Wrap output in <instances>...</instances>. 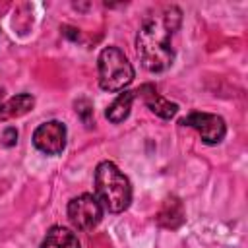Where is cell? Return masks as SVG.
Instances as JSON below:
<instances>
[{
  "label": "cell",
  "mask_w": 248,
  "mask_h": 248,
  "mask_svg": "<svg viewBox=\"0 0 248 248\" xmlns=\"http://www.w3.org/2000/svg\"><path fill=\"white\" fill-rule=\"evenodd\" d=\"M180 16L176 6H167L163 12L143 19L136 37V50L145 70L165 72L172 66L174 50L170 46V37L180 25Z\"/></svg>",
  "instance_id": "6da1fadb"
},
{
  "label": "cell",
  "mask_w": 248,
  "mask_h": 248,
  "mask_svg": "<svg viewBox=\"0 0 248 248\" xmlns=\"http://www.w3.org/2000/svg\"><path fill=\"white\" fill-rule=\"evenodd\" d=\"M95 198L110 213H122L132 202L130 180L110 161H101L95 169Z\"/></svg>",
  "instance_id": "7a4b0ae2"
},
{
  "label": "cell",
  "mask_w": 248,
  "mask_h": 248,
  "mask_svg": "<svg viewBox=\"0 0 248 248\" xmlns=\"http://www.w3.org/2000/svg\"><path fill=\"white\" fill-rule=\"evenodd\" d=\"M99 85L105 91H124L134 81V68L118 46H105L97 58Z\"/></svg>",
  "instance_id": "3957f363"
},
{
  "label": "cell",
  "mask_w": 248,
  "mask_h": 248,
  "mask_svg": "<svg viewBox=\"0 0 248 248\" xmlns=\"http://www.w3.org/2000/svg\"><path fill=\"white\" fill-rule=\"evenodd\" d=\"M103 217V205L93 194H81L68 203V219L78 231H91Z\"/></svg>",
  "instance_id": "277c9868"
},
{
  "label": "cell",
  "mask_w": 248,
  "mask_h": 248,
  "mask_svg": "<svg viewBox=\"0 0 248 248\" xmlns=\"http://www.w3.org/2000/svg\"><path fill=\"white\" fill-rule=\"evenodd\" d=\"M33 145L45 155H60L66 147V126L60 120H48L35 128Z\"/></svg>",
  "instance_id": "5b68a950"
},
{
  "label": "cell",
  "mask_w": 248,
  "mask_h": 248,
  "mask_svg": "<svg viewBox=\"0 0 248 248\" xmlns=\"http://www.w3.org/2000/svg\"><path fill=\"white\" fill-rule=\"evenodd\" d=\"M180 124L198 130V134L202 136V141L207 145L219 143L227 132L225 120L217 114H211V112H190L188 116H184L180 120Z\"/></svg>",
  "instance_id": "8992f818"
},
{
  "label": "cell",
  "mask_w": 248,
  "mask_h": 248,
  "mask_svg": "<svg viewBox=\"0 0 248 248\" xmlns=\"http://www.w3.org/2000/svg\"><path fill=\"white\" fill-rule=\"evenodd\" d=\"M136 95H141L143 97V101H145V105L149 107V110L151 112H155L157 116H161V118H172L176 112H178V105L176 103H170L169 99H165V97H161L157 91H155V87L153 85H141L138 91H134Z\"/></svg>",
  "instance_id": "52a82bcc"
},
{
  "label": "cell",
  "mask_w": 248,
  "mask_h": 248,
  "mask_svg": "<svg viewBox=\"0 0 248 248\" xmlns=\"http://www.w3.org/2000/svg\"><path fill=\"white\" fill-rule=\"evenodd\" d=\"M33 107H35V97L29 93H19L16 97H10L8 101H2V105H0V120L23 116Z\"/></svg>",
  "instance_id": "ba28073f"
},
{
  "label": "cell",
  "mask_w": 248,
  "mask_h": 248,
  "mask_svg": "<svg viewBox=\"0 0 248 248\" xmlns=\"http://www.w3.org/2000/svg\"><path fill=\"white\" fill-rule=\"evenodd\" d=\"M41 248H79V240L70 229L52 227L43 238Z\"/></svg>",
  "instance_id": "9c48e42d"
},
{
  "label": "cell",
  "mask_w": 248,
  "mask_h": 248,
  "mask_svg": "<svg viewBox=\"0 0 248 248\" xmlns=\"http://www.w3.org/2000/svg\"><path fill=\"white\" fill-rule=\"evenodd\" d=\"M134 97H136V93L134 91H122L110 105H108V108H107V112H105V116L112 122V124H120V122H124L126 118H128V114H130V108H132V101H134Z\"/></svg>",
  "instance_id": "30bf717a"
},
{
  "label": "cell",
  "mask_w": 248,
  "mask_h": 248,
  "mask_svg": "<svg viewBox=\"0 0 248 248\" xmlns=\"http://www.w3.org/2000/svg\"><path fill=\"white\" fill-rule=\"evenodd\" d=\"M76 112H79L81 120H83L87 126L91 124V114H93V108H91V103H89L87 99H79V101H76Z\"/></svg>",
  "instance_id": "8fae6325"
},
{
  "label": "cell",
  "mask_w": 248,
  "mask_h": 248,
  "mask_svg": "<svg viewBox=\"0 0 248 248\" xmlns=\"http://www.w3.org/2000/svg\"><path fill=\"white\" fill-rule=\"evenodd\" d=\"M2 143H4L6 147H12V145L17 143V130H16L14 126H8V128L2 132Z\"/></svg>",
  "instance_id": "7c38bea8"
},
{
  "label": "cell",
  "mask_w": 248,
  "mask_h": 248,
  "mask_svg": "<svg viewBox=\"0 0 248 248\" xmlns=\"http://www.w3.org/2000/svg\"><path fill=\"white\" fill-rule=\"evenodd\" d=\"M2 99H4V89L0 87V105H2Z\"/></svg>",
  "instance_id": "4fadbf2b"
}]
</instances>
